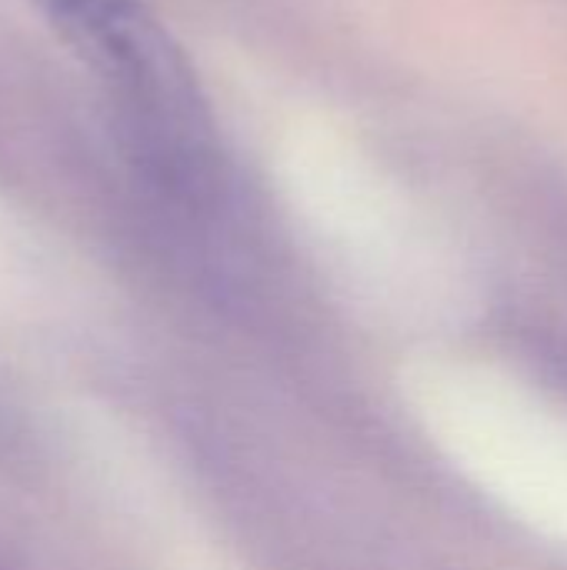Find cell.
<instances>
[{"label": "cell", "mask_w": 567, "mask_h": 570, "mask_svg": "<svg viewBox=\"0 0 567 570\" xmlns=\"http://www.w3.org/2000/svg\"><path fill=\"white\" fill-rule=\"evenodd\" d=\"M53 33L110 97L137 170L177 200L217 184V137L174 37L140 0H43Z\"/></svg>", "instance_id": "cell-1"}]
</instances>
